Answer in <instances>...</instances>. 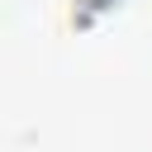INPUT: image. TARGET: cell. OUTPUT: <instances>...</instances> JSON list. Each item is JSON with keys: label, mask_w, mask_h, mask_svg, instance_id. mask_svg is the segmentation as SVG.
<instances>
[{"label": "cell", "mask_w": 152, "mask_h": 152, "mask_svg": "<svg viewBox=\"0 0 152 152\" xmlns=\"http://www.w3.org/2000/svg\"><path fill=\"white\" fill-rule=\"evenodd\" d=\"M119 0H71V28H90L100 14H109Z\"/></svg>", "instance_id": "1"}]
</instances>
